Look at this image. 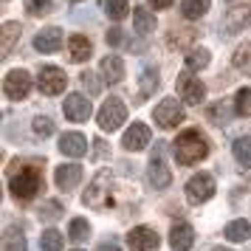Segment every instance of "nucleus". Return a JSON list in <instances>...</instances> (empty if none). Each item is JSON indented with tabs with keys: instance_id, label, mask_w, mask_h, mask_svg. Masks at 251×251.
<instances>
[{
	"instance_id": "nucleus-1",
	"label": "nucleus",
	"mask_w": 251,
	"mask_h": 251,
	"mask_svg": "<svg viewBox=\"0 0 251 251\" xmlns=\"http://www.w3.org/2000/svg\"><path fill=\"white\" fill-rule=\"evenodd\" d=\"M172 150H175V158L181 161L183 167H192L201 158H206L209 144H206V138L201 130H183L181 136L175 138V147Z\"/></svg>"
},
{
	"instance_id": "nucleus-2",
	"label": "nucleus",
	"mask_w": 251,
	"mask_h": 251,
	"mask_svg": "<svg viewBox=\"0 0 251 251\" xmlns=\"http://www.w3.org/2000/svg\"><path fill=\"white\" fill-rule=\"evenodd\" d=\"M40 186H43V175H40L37 167H23L20 172H14L12 183H9L12 195L20 198V201H31V198L40 192Z\"/></svg>"
},
{
	"instance_id": "nucleus-3",
	"label": "nucleus",
	"mask_w": 251,
	"mask_h": 251,
	"mask_svg": "<svg viewBox=\"0 0 251 251\" xmlns=\"http://www.w3.org/2000/svg\"><path fill=\"white\" fill-rule=\"evenodd\" d=\"M127 119V107L122 99H116V96H110V99H104L102 110H99V127H102L104 133H113V130H119V127L125 125Z\"/></svg>"
},
{
	"instance_id": "nucleus-4",
	"label": "nucleus",
	"mask_w": 251,
	"mask_h": 251,
	"mask_svg": "<svg viewBox=\"0 0 251 251\" xmlns=\"http://www.w3.org/2000/svg\"><path fill=\"white\" fill-rule=\"evenodd\" d=\"M110 189H113V178H110V172H99V175L93 178V183L88 186V192H85V203L96 206V209H107V206L113 203Z\"/></svg>"
},
{
	"instance_id": "nucleus-5",
	"label": "nucleus",
	"mask_w": 251,
	"mask_h": 251,
	"mask_svg": "<svg viewBox=\"0 0 251 251\" xmlns=\"http://www.w3.org/2000/svg\"><path fill=\"white\" fill-rule=\"evenodd\" d=\"M175 88H178V93H181V102L189 104V107H195V104H201L206 99V85L198 79L189 68L178 76V85H175Z\"/></svg>"
},
{
	"instance_id": "nucleus-6",
	"label": "nucleus",
	"mask_w": 251,
	"mask_h": 251,
	"mask_svg": "<svg viewBox=\"0 0 251 251\" xmlns=\"http://www.w3.org/2000/svg\"><path fill=\"white\" fill-rule=\"evenodd\" d=\"M212 195H215V178H212L209 172H198V175L189 178V183H186V198H189V203H206Z\"/></svg>"
},
{
	"instance_id": "nucleus-7",
	"label": "nucleus",
	"mask_w": 251,
	"mask_h": 251,
	"mask_svg": "<svg viewBox=\"0 0 251 251\" xmlns=\"http://www.w3.org/2000/svg\"><path fill=\"white\" fill-rule=\"evenodd\" d=\"M37 82H40V91L46 93V96H57V93L65 91L68 76H65L57 65H43L40 74H37Z\"/></svg>"
},
{
	"instance_id": "nucleus-8",
	"label": "nucleus",
	"mask_w": 251,
	"mask_h": 251,
	"mask_svg": "<svg viewBox=\"0 0 251 251\" xmlns=\"http://www.w3.org/2000/svg\"><path fill=\"white\" fill-rule=\"evenodd\" d=\"M3 93L9 99H25L31 93V76H28V71H23V68L9 71L6 79H3Z\"/></svg>"
},
{
	"instance_id": "nucleus-9",
	"label": "nucleus",
	"mask_w": 251,
	"mask_h": 251,
	"mask_svg": "<svg viewBox=\"0 0 251 251\" xmlns=\"http://www.w3.org/2000/svg\"><path fill=\"white\" fill-rule=\"evenodd\" d=\"M158 243H161L158 231L150 226H136L127 231V246L133 251H158Z\"/></svg>"
},
{
	"instance_id": "nucleus-10",
	"label": "nucleus",
	"mask_w": 251,
	"mask_h": 251,
	"mask_svg": "<svg viewBox=\"0 0 251 251\" xmlns=\"http://www.w3.org/2000/svg\"><path fill=\"white\" fill-rule=\"evenodd\" d=\"M183 119H186V116H183V107L178 104V99H164V102H158V107H155V125L164 127V130L178 127Z\"/></svg>"
},
{
	"instance_id": "nucleus-11",
	"label": "nucleus",
	"mask_w": 251,
	"mask_h": 251,
	"mask_svg": "<svg viewBox=\"0 0 251 251\" xmlns=\"http://www.w3.org/2000/svg\"><path fill=\"white\" fill-rule=\"evenodd\" d=\"M147 178H150V183H152V189H158V192H164V189L172 183V172H170V167L164 164L161 155H152V158H150Z\"/></svg>"
},
{
	"instance_id": "nucleus-12",
	"label": "nucleus",
	"mask_w": 251,
	"mask_h": 251,
	"mask_svg": "<svg viewBox=\"0 0 251 251\" xmlns=\"http://www.w3.org/2000/svg\"><path fill=\"white\" fill-rule=\"evenodd\" d=\"M62 110H65V119H71V122H88V116L93 113L88 96H82V93H71Z\"/></svg>"
},
{
	"instance_id": "nucleus-13",
	"label": "nucleus",
	"mask_w": 251,
	"mask_h": 251,
	"mask_svg": "<svg viewBox=\"0 0 251 251\" xmlns=\"http://www.w3.org/2000/svg\"><path fill=\"white\" fill-rule=\"evenodd\" d=\"M195 243V228L189 223H175L170 228V246L172 251H189Z\"/></svg>"
},
{
	"instance_id": "nucleus-14",
	"label": "nucleus",
	"mask_w": 251,
	"mask_h": 251,
	"mask_svg": "<svg viewBox=\"0 0 251 251\" xmlns=\"http://www.w3.org/2000/svg\"><path fill=\"white\" fill-rule=\"evenodd\" d=\"M59 46H62V28H57V25L43 28V31L34 37V48L40 54H54Z\"/></svg>"
},
{
	"instance_id": "nucleus-15",
	"label": "nucleus",
	"mask_w": 251,
	"mask_h": 251,
	"mask_svg": "<svg viewBox=\"0 0 251 251\" xmlns=\"http://www.w3.org/2000/svg\"><path fill=\"white\" fill-rule=\"evenodd\" d=\"M59 152L62 155H71V158H82L88 152V138L82 133H65L59 138Z\"/></svg>"
},
{
	"instance_id": "nucleus-16",
	"label": "nucleus",
	"mask_w": 251,
	"mask_h": 251,
	"mask_svg": "<svg viewBox=\"0 0 251 251\" xmlns=\"http://www.w3.org/2000/svg\"><path fill=\"white\" fill-rule=\"evenodd\" d=\"M125 150H133V152H138V150H144L150 144V127L141 125V122H136L133 127H127L125 133Z\"/></svg>"
},
{
	"instance_id": "nucleus-17",
	"label": "nucleus",
	"mask_w": 251,
	"mask_h": 251,
	"mask_svg": "<svg viewBox=\"0 0 251 251\" xmlns=\"http://www.w3.org/2000/svg\"><path fill=\"white\" fill-rule=\"evenodd\" d=\"M54 178H57V186L62 192H71V189L82 181V167L79 164H62V167H57Z\"/></svg>"
},
{
	"instance_id": "nucleus-18",
	"label": "nucleus",
	"mask_w": 251,
	"mask_h": 251,
	"mask_svg": "<svg viewBox=\"0 0 251 251\" xmlns=\"http://www.w3.org/2000/svg\"><path fill=\"white\" fill-rule=\"evenodd\" d=\"M99 71H102V79L107 82V85H119V82L125 79V62L119 57H104Z\"/></svg>"
},
{
	"instance_id": "nucleus-19",
	"label": "nucleus",
	"mask_w": 251,
	"mask_h": 251,
	"mask_svg": "<svg viewBox=\"0 0 251 251\" xmlns=\"http://www.w3.org/2000/svg\"><path fill=\"white\" fill-rule=\"evenodd\" d=\"M91 54H93V46L88 37H82V34L68 37V57L74 62H85V59H91Z\"/></svg>"
},
{
	"instance_id": "nucleus-20",
	"label": "nucleus",
	"mask_w": 251,
	"mask_h": 251,
	"mask_svg": "<svg viewBox=\"0 0 251 251\" xmlns=\"http://www.w3.org/2000/svg\"><path fill=\"white\" fill-rule=\"evenodd\" d=\"M249 20H251V6H231L226 14V28L228 31H240Z\"/></svg>"
},
{
	"instance_id": "nucleus-21",
	"label": "nucleus",
	"mask_w": 251,
	"mask_h": 251,
	"mask_svg": "<svg viewBox=\"0 0 251 251\" xmlns=\"http://www.w3.org/2000/svg\"><path fill=\"white\" fill-rule=\"evenodd\" d=\"M251 237V223L249 220H231L226 226V240L231 243H246Z\"/></svg>"
},
{
	"instance_id": "nucleus-22",
	"label": "nucleus",
	"mask_w": 251,
	"mask_h": 251,
	"mask_svg": "<svg viewBox=\"0 0 251 251\" xmlns=\"http://www.w3.org/2000/svg\"><path fill=\"white\" fill-rule=\"evenodd\" d=\"M209 3L212 0H183L181 3V12L186 20H198V17H203L209 12Z\"/></svg>"
},
{
	"instance_id": "nucleus-23",
	"label": "nucleus",
	"mask_w": 251,
	"mask_h": 251,
	"mask_svg": "<svg viewBox=\"0 0 251 251\" xmlns=\"http://www.w3.org/2000/svg\"><path fill=\"white\" fill-rule=\"evenodd\" d=\"M68 237L74 243H85V240L91 237V223L85 217H74L71 220V228H68Z\"/></svg>"
},
{
	"instance_id": "nucleus-24",
	"label": "nucleus",
	"mask_w": 251,
	"mask_h": 251,
	"mask_svg": "<svg viewBox=\"0 0 251 251\" xmlns=\"http://www.w3.org/2000/svg\"><path fill=\"white\" fill-rule=\"evenodd\" d=\"M234 161H237L240 167H251V138H234Z\"/></svg>"
},
{
	"instance_id": "nucleus-25",
	"label": "nucleus",
	"mask_w": 251,
	"mask_h": 251,
	"mask_svg": "<svg viewBox=\"0 0 251 251\" xmlns=\"http://www.w3.org/2000/svg\"><path fill=\"white\" fill-rule=\"evenodd\" d=\"M209 62H212V54H209L206 48H195V51L186 54V68L189 71H201V68H206Z\"/></svg>"
},
{
	"instance_id": "nucleus-26",
	"label": "nucleus",
	"mask_w": 251,
	"mask_h": 251,
	"mask_svg": "<svg viewBox=\"0 0 251 251\" xmlns=\"http://www.w3.org/2000/svg\"><path fill=\"white\" fill-rule=\"evenodd\" d=\"M104 14L110 20H125L130 14V3L127 0H104Z\"/></svg>"
},
{
	"instance_id": "nucleus-27",
	"label": "nucleus",
	"mask_w": 251,
	"mask_h": 251,
	"mask_svg": "<svg viewBox=\"0 0 251 251\" xmlns=\"http://www.w3.org/2000/svg\"><path fill=\"white\" fill-rule=\"evenodd\" d=\"M133 23H136L138 34H150V31L155 28V17H152L147 9H136V12H133Z\"/></svg>"
},
{
	"instance_id": "nucleus-28",
	"label": "nucleus",
	"mask_w": 251,
	"mask_h": 251,
	"mask_svg": "<svg viewBox=\"0 0 251 251\" xmlns=\"http://www.w3.org/2000/svg\"><path fill=\"white\" fill-rule=\"evenodd\" d=\"M17 40H20V23H6L3 25V57L12 54V48Z\"/></svg>"
},
{
	"instance_id": "nucleus-29",
	"label": "nucleus",
	"mask_w": 251,
	"mask_h": 251,
	"mask_svg": "<svg viewBox=\"0 0 251 251\" xmlns=\"http://www.w3.org/2000/svg\"><path fill=\"white\" fill-rule=\"evenodd\" d=\"M158 82H161V76H158V71L155 68H144L141 71V99H147L150 93L158 88Z\"/></svg>"
},
{
	"instance_id": "nucleus-30",
	"label": "nucleus",
	"mask_w": 251,
	"mask_h": 251,
	"mask_svg": "<svg viewBox=\"0 0 251 251\" xmlns=\"http://www.w3.org/2000/svg\"><path fill=\"white\" fill-rule=\"evenodd\" d=\"M40 246H43V251H62V234L57 228H46L40 237Z\"/></svg>"
},
{
	"instance_id": "nucleus-31",
	"label": "nucleus",
	"mask_w": 251,
	"mask_h": 251,
	"mask_svg": "<svg viewBox=\"0 0 251 251\" xmlns=\"http://www.w3.org/2000/svg\"><path fill=\"white\" fill-rule=\"evenodd\" d=\"M231 62L237 65L240 71H246V74H251V43H246V46H240L237 51H234V57H231Z\"/></svg>"
},
{
	"instance_id": "nucleus-32",
	"label": "nucleus",
	"mask_w": 251,
	"mask_h": 251,
	"mask_svg": "<svg viewBox=\"0 0 251 251\" xmlns=\"http://www.w3.org/2000/svg\"><path fill=\"white\" fill-rule=\"evenodd\" d=\"M234 110H237V116H251V88H240L237 91Z\"/></svg>"
},
{
	"instance_id": "nucleus-33",
	"label": "nucleus",
	"mask_w": 251,
	"mask_h": 251,
	"mask_svg": "<svg viewBox=\"0 0 251 251\" xmlns=\"http://www.w3.org/2000/svg\"><path fill=\"white\" fill-rule=\"evenodd\" d=\"M3 251H25V237L20 231H6L3 234Z\"/></svg>"
},
{
	"instance_id": "nucleus-34",
	"label": "nucleus",
	"mask_w": 251,
	"mask_h": 251,
	"mask_svg": "<svg viewBox=\"0 0 251 251\" xmlns=\"http://www.w3.org/2000/svg\"><path fill=\"white\" fill-rule=\"evenodd\" d=\"M54 9L51 6V0H25V12L31 14V17H43Z\"/></svg>"
},
{
	"instance_id": "nucleus-35",
	"label": "nucleus",
	"mask_w": 251,
	"mask_h": 251,
	"mask_svg": "<svg viewBox=\"0 0 251 251\" xmlns=\"http://www.w3.org/2000/svg\"><path fill=\"white\" fill-rule=\"evenodd\" d=\"M209 116H212V122H217V125H220V122L226 125V122H228V102L212 104V107H209Z\"/></svg>"
},
{
	"instance_id": "nucleus-36",
	"label": "nucleus",
	"mask_w": 251,
	"mask_h": 251,
	"mask_svg": "<svg viewBox=\"0 0 251 251\" xmlns=\"http://www.w3.org/2000/svg\"><path fill=\"white\" fill-rule=\"evenodd\" d=\"M34 133L37 136H51L54 133V122L48 116H37L34 119Z\"/></svg>"
},
{
	"instance_id": "nucleus-37",
	"label": "nucleus",
	"mask_w": 251,
	"mask_h": 251,
	"mask_svg": "<svg viewBox=\"0 0 251 251\" xmlns=\"http://www.w3.org/2000/svg\"><path fill=\"white\" fill-rule=\"evenodd\" d=\"M62 215V206H59V201H46V206L40 209V217H46V220H54V217Z\"/></svg>"
},
{
	"instance_id": "nucleus-38",
	"label": "nucleus",
	"mask_w": 251,
	"mask_h": 251,
	"mask_svg": "<svg viewBox=\"0 0 251 251\" xmlns=\"http://www.w3.org/2000/svg\"><path fill=\"white\" fill-rule=\"evenodd\" d=\"M82 85H85L91 93H99V88H102V85H99V79L93 76V71H85V74H82Z\"/></svg>"
},
{
	"instance_id": "nucleus-39",
	"label": "nucleus",
	"mask_w": 251,
	"mask_h": 251,
	"mask_svg": "<svg viewBox=\"0 0 251 251\" xmlns=\"http://www.w3.org/2000/svg\"><path fill=\"white\" fill-rule=\"evenodd\" d=\"M107 43H110V46H119V43H122V31H119V28H110V31H107Z\"/></svg>"
},
{
	"instance_id": "nucleus-40",
	"label": "nucleus",
	"mask_w": 251,
	"mask_h": 251,
	"mask_svg": "<svg viewBox=\"0 0 251 251\" xmlns=\"http://www.w3.org/2000/svg\"><path fill=\"white\" fill-rule=\"evenodd\" d=\"M172 3H175V0H150V6H152V9H158V12H164V9H170Z\"/></svg>"
},
{
	"instance_id": "nucleus-41",
	"label": "nucleus",
	"mask_w": 251,
	"mask_h": 251,
	"mask_svg": "<svg viewBox=\"0 0 251 251\" xmlns=\"http://www.w3.org/2000/svg\"><path fill=\"white\" fill-rule=\"evenodd\" d=\"M96 155H99V158L107 155V144H104V141H96Z\"/></svg>"
},
{
	"instance_id": "nucleus-42",
	"label": "nucleus",
	"mask_w": 251,
	"mask_h": 251,
	"mask_svg": "<svg viewBox=\"0 0 251 251\" xmlns=\"http://www.w3.org/2000/svg\"><path fill=\"white\" fill-rule=\"evenodd\" d=\"M99 251H119V246H113V243L107 246V243H104V246H99Z\"/></svg>"
},
{
	"instance_id": "nucleus-43",
	"label": "nucleus",
	"mask_w": 251,
	"mask_h": 251,
	"mask_svg": "<svg viewBox=\"0 0 251 251\" xmlns=\"http://www.w3.org/2000/svg\"><path fill=\"white\" fill-rule=\"evenodd\" d=\"M212 251H231V249H220V246H217V249H212Z\"/></svg>"
},
{
	"instance_id": "nucleus-44",
	"label": "nucleus",
	"mask_w": 251,
	"mask_h": 251,
	"mask_svg": "<svg viewBox=\"0 0 251 251\" xmlns=\"http://www.w3.org/2000/svg\"><path fill=\"white\" fill-rule=\"evenodd\" d=\"M71 3H79V0H71Z\"/></svg>"
},
{
	"instance_id": "nucleus-45",
	"label": "nucleus",
	"mask_w": 251,
	"mask_h": 251,
	"mask_svg": "<svg viewBox=\"0 0 251 251\" xmlns=\"http://www.w3.org/2000/svg\"><path fill=\"white\" fill-rule=\"evenodd\" d=\"M76 251H79V249H76Z\"/></svg>"
}]
</instances>
